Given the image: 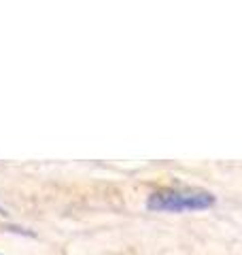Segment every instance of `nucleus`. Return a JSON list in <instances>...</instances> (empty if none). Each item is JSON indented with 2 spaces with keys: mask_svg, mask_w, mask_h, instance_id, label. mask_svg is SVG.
<instances>
[{
  "mask_svg": "<svg viewBox=\"0 0 242 255\" xmlns=\"http://www.w3.org/2000/svg\"><path fill=\"white\" fill-rule=\"evenodd\" d=\"M217 198L208 189L200 187H161L153 191L147 200V209L155 213H187L204 211L215 206Z\"/></svg>",
  "mask_w": 242,
  "mask_h": 255,
  "instance_id": "obj_1",
  "label": "nucleus"
}]
</instances>
